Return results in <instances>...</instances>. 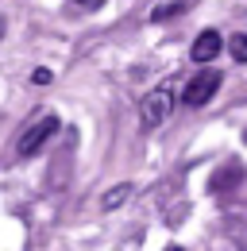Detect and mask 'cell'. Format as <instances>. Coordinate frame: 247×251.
I'll use <instances>...</instances> for the list:
<instances>
[{
	"mask_svg": "<svg viewBox=\"0 0 247 251\" xmlns=\"http://www.w3.org/2000/svg\"><path fill=\"white\" fill-rule=\"evenodd\" d=\"M170 108H174V93H170V85H158V89H151V93L143 97V104H139V120H143V127L166 124Z\"/></svg>",
	"mask_w": 247,
	"mask_h": 251,
	"instance_id": "cell-1",
	"label": "cell"
},
{
	"mask_svg": "<svg viewBox=\"0 0 247 251\" xmlns=\"http://www.w3.org/2000/svg\"><path fill=\"white\" fill-rule=\"evenodd\" d=\"M220 89V74L216 70H205V74H193L189 81H185V93H182V100H185V108H201L209 97Z\"/></svg>",
	"mask_w": 247,
	"mask_h": 251,
	"instance_id": "cell-2",
	"label": "cell"
},
{
	"mask_svg": "<svg viewBox=\"0 0 247 251\" xmlns=\"http://www.w3.org/2000/svg\"><path fill=\"white\" fill-rule=\"evenodd\" d=\"M54 131H58V116H43L39 124H31L27 131H24V139H20L16 151H20V155H35V151H43V143H47Z\"/></svg>",
	"mask_w": 247,
	"mask_h": 251,
	"instance_id": "cell-3",
	"label": "cell"
},
{
	"mask_svg": "<svg viewBox=\"0 0 247 251\" xmlns=\"http://www.w3.org/2000/svg\"><path fill=\"white\" fill-rule=\"evenodd\" d=\"M224 47H228V43L220 39V31H213V27H209V31H201V35H197V43L189 47V58L205 66V62H213V58L220 54V50H224Z\"/></svg>",
	"mask_w": 247,
	"mask_h": 251,
	"instance_id": "cell-4",
	"label": "cell"
},
{
	"mask_svg": "<svg viewBox=\"0 0 247 251\" xmlns=\"http://www.w3.org/2000/svg\"><path fill=\"white\" fill-rule=\"evenodd\" d=\"M240 182H244V166H236V162H232V166H224V170H216V174H213L209 189H213L216 197H224V193H232Z\"/></svg>",
	"mask_w": 247,
	"mask_h": 251,
	"instance_id": "cell-5",
	"label": "cell"
},
{
	"mask_svg": "<svg viewBox=\"0 0 247 251\" xmlns=\"http://www.w3.org/2000/svg\"><path fill=\"white\" fill-rule=\"evenodd\" d=\"M178 12H185V0H174V4H162V8H154L151 20H154V24H162V20H174Z\"/></svg>",
	"mask_w": 247,
	"mask_h": 251,
	"instance_id": "cell-6",
	"label": "cell"
},
{
	"mask_svg": "<svg viewBox=\"0 0 247 251\" xmlns=\"http://www.w3.org/2000/svg\"><path fill=\"white\" fill-rule=\"evenodd\" d=\"M228 50H232V58H236V62H247V35L244 31L232 35V39H228Z\"/></svg>",
	"mask_w": 247,
	"mask_h": 251,
	"instance_id": "cell-7",
	"label": "cell"
},
{
	"mask_svg": "<svg viewBox=\"0 0 247 251\" xmlns=\"http://www.w3.org/2000/svg\"><path fill=\"white\" fill-rule=\"evenodd\" d=\"M127 193H131V186H116L112 193H108V197H104V209H116V205H120Z\"/></svg>",
	"mask_w": 247,
	"mask_h": 251,
	"instance_id": "cell-8",
	"label": "cell"
},
{
	"mask_svg": "<svg viewBox=\"0 0 247 251\" xmlns=\"http://www.w3.org/2000/svg\"><path fill=\"white\" fill-rule=\"evenodd\" d=\"M35 85H50V70H47V66L35 70Z\"/></svg>",
	"mask_w": 247,
	"mask_h": 251,
	"instance_id": "cell-9",
	"label": "cell"
},
{
	"mask_svg": "<svg viewBox=\"0 0 247 251\" xmlns=\"http://www.w3.org/2000/svg\"><path fill=\"white\" fill-rule=\"evenodd\" d=\"M74 4H77V8H85V12H97L104 0H74Z\"/></svg>",
	"mask_w": 247,
	"mask_h": 251,
	"instance_id": "cell-10",
	"label": "cell"
},
{
	"mask_svg": "<svg viewBox=\"0 0 247 251\" xmlns=\"http://www.w3.org/2000/svg\"><path fill=\"white\" fill-rule=\"evenodd\" d=\"M0 35H4V20H0Z\"/></svg>",
	"mask_w": 247,
	"mask_h": 251,
	"instance_id": "cell-11",
	"label": "cell"
}]
</instances>
